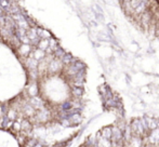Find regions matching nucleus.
<instances>
[{
    "label": "nucleus",
    "mask_w": 159,
    "mask_h": 147,
    "mask_svg": "<svg viewBox=\"0 0 159 147\" xmlns=\"http://www.w3.org/2000/svg\"><path fill=\"white\" fill-rule=\"evenodd\" d=\"M49 47H50V40H48V39H41L40 42L38 44V46H37L38 49L44 51V52L49 49Z\"/></svg>",
    "instance_id": "7"
},
{
    "label": "nucleus",
    "mask_w": 159,
    "mask_h": 147,
    "mask_svg": "<svg viewBox=\"0 0 159 147\" xmlns=\"http://www.w3.org/2000/svg\"><path fill=\"white\" fill-rule=\"evenodd\" d=\"M68 120H69L70 124H78L81 122V116H80L79 113H76V114H73L72 116H69Z\"/></svg>",
    "instance_id": "6"
},
{
    "label": "nucleus",
    "mask_w": 159,
    "mask_h": 147,
    "mask_svg": "<svg viewBox=\"0 0 159 147\" xmlns=\"http://www.w3.org/2000/svg\"><path fill=\"white\" fill-rule=\"evenodd\" d=\"M28 93H29L30 96H37V93H38V89H37L36 86H30L29 89H28Z\"/></svg>",
    "instance_id": "10"
},
{
    "label": "nucleus",
    "mask_w": 159,
    "mask_h": 147,
    "mask_svg": "<svg viewBox=\"0 0 159 147\" xmlns=\"http://www.w3.org/2000/svg\"><path fill=\"white\" fill-rule=\"evenodd\" d=\"M32 51H33V49H32L30 44H21V47L19 48V53L25 57L29 56Z\"/></svg>",
    "instance_id": "4"
},
{
    "label": "nucleus",
    "mask_w": 159,
    "mask_h": 147,
    "mask_svg": "<svg viewBox=\"0 0 159 147\" xmlns=\"http://www.w3.org/2000/svg\"><path fill=\"white\" fill-rule=\"evenodd\" d=\"M47 53L44 52V51L40 50V49H38V48H36L34 51H32V53H30L29 57L30 59H34V60L38 61V62H41V61L46 57Z\"/></svg>",
    "instance_id": "2"
},
{
    "label": "nucleus",
    "mask_w": 159,
    "mask_h": 147,
    "mask_svg": "<svg viewBox=\"0 0 159 147\" xmlns=\"http://www.w3.org/2000/svg\"><path fill=\"white\" fill-rule=\"evenodd\" d=\"M100 134H101V136H102L103 138H106V140H112V136H113V131H112L110 128H104V129L100 132Z\"/></svg>",
    "instance_id": "5"
},
{
    "label": "nucleus",
    "mask_w": 159,
    "mask_h": 147,
    "mask_svg": "<svg viewBox=\"0 0 159 147\" xmlns=\"http://www.w3.org/2000/svg\"><path fill=\"white\" fill-rule=\"evenodd\" d=\"M30 105L35 108L36 110H40V109H42L43 108V103H42V101H41V98H40L39 96H35V97H32L30 98Z\"/></svg>",
    "instance_id": "3"
},
{
    "label": "nucleus",
    "mask_w": 159,
    "mask_h": 147,
    "mask_svg": "<svg viewBox=\"0 0 159 147\" xmlns=\"http://www.w3.org/2000/svg\"><path fill=\"white\" fill-rule=\"evenodd\" d=\"M64 67V64L62 63V61L60 59H54V60L49 64V67H48V73L50 74H55L57 71H60L62 68Z\"/></svg>",
    "instance_id": "1"
},
{
    "label": "nucleus",
    "mask_w": 159,
    "mask_h": 147,
    "mask_svg": "<svg viewBox=\"0 0 159 147\" xmlns=\"http://www.w3.org/2000/svg\"><path fill=\"white\" fill-rule=\"evenodd\" d=\"M32 130V122L28 120H23L22 121V131L24 133L25 132H29Z\"/></svg>",
    "instance_id": "9"
},
{
    "label": "nucleus",
    "mask_w": 159,
    "mask_h": 147,
    "mask_svg": "<svg viewBox=\"0 0 159 147\" xmlns=\"http://www.w3.org/2000/svg\"><path fill=\"white\" fill-rule=\"evenodd\" d=\"M72 94H73L74 97H76L77 100H79L80 97L82 96L83 94V89L82 88H76L73 87L72 88Z\"/></svg>",
    "instance_id": "8"
},
{
    "label": "nucleus",
    "mask_w": 159,
    "mask_h": 147,
    "mask_svg": "<svg viewBox=\"0 0 159 147\" xmlns=\"http://www.w3.org/2000/svg\"><path fill=\"white\" fill-rule=\"evenodd\" d=\"M16 118V111H14L13 109H11L9 113H8V119L9 120H13Z\"/></svg>",
    "instance_id": "11"
}]
</instances>
